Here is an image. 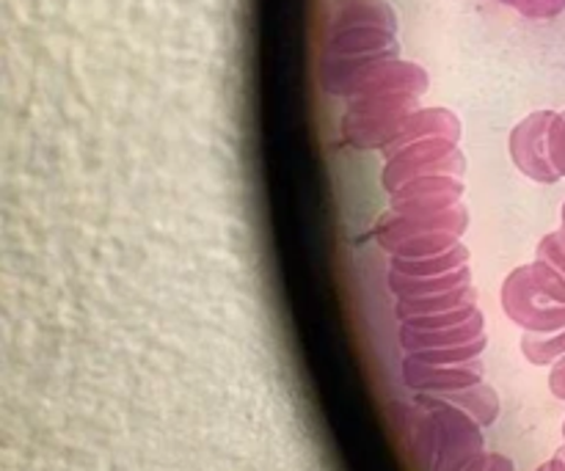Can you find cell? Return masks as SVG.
<instances>
[{
	"instance_id": "obj_1",
	"label": "cell",
	"mask_w": 565,
	"mask_h": 471,
	"mask_svg": "<svg viewBox=\"0 0 565 471\" xmlns=\"http://www.w3.org/2000/svg\"><path fill=\"white\" fill-rule=\"evenodd\" d=\"M423 94L417 92H392L375 94V97H359L345 103L340 132L348 147L362 149V152H381L390 141L392 132L403 127V121L414 114Z\"/></svg>"
},
{
	"instance_id": "obj_2",
	"label": "cell",
	"mask_w": 565,
	"mask_h": 471,
	"mask_svg": "<svg viewBox=\"0 0 565 471\" xmlns=\"http://www.w3.org/2000/svg\"><path fill=\"white\" fill-rule=\"evenodd\" d=\"M423 174H467V154L461 152L456 141L445 136L423 138L397 152L386 154L384 169H381V188L386 193H395L403 182Z\"/></svg>"
},
{
	"instance_id": "obj_3",
	"label": "cell",
	"mask_w": 565,
	"mask_h": 471,
	"mask_svg": "<svg viewBox=\"0 0 565 471\" xmlns=\"http://www.w3.org/2000/svg\"><path fill=\"white\" fill-rule=\"evenodd\" d=\"M500 307L505 318L524 334H555L565 329V307L550 303L530 279V265L513 268L500 287Z\"/></svg>"
},
{
	"instance_id": "obj_4",
	"label": "cell",
	"mask_w": 565,
	"mask_h": 471,
	"mask_svg": "<svg viewBox=\"0 0 565 471\" xmlns=\"http://www.w3.org/2000/svg\"><path fill=\"white\" fill-rule=\"evenodd\" d=\"M552 119H555V110H533L508 132V154L513 165L539 185H555L561 180V174L552 169L550 143H546Z\"/></svg>"
},
{
	"instance_id": "obj_5",
	"label": "cell",
	"mask_w": 565,
	"mask_h": 471,
	"mask_svg": "<svg viewBox=\"0 0 565 471\" xmlns=\"http://www.w3.org/2000/svg\"><path fill=\"white\" fill-rule=\"evenodd\" d=\"M469 215L467 202H458L456 207L445 210V213L436 215H397L392 210H386L373 226V237L386 254L395 246H401L403 240L417 235H428V232H456V235H467L469 229Z\"/></svg>"
},
{
	"instance_id": "obj_6",
	"label": "cell",
	"mask_w": 565,
	"mask_h": 471,
	"mask_svg": "<svg viewBox=\"0 0 565 471\" xmlns=\"http://www.w3.org/2000/svg\"><path fill=\"white\" fill-rule=\"evenodd\" d=\"M403 386L412 392H428V395H441V392H458L467 386H478L486 381L483 358H475L467 364H452V367H439V364H425L417 356L406 353L401 362Z\"/></svg>"
},
{
	"instance_id": "obj_7",
	"label": "cell",
	"mask_w": 565,
	"mask_h": 471,
	"mask_svg": "<svg viewBox=\"0 0 565 471\" xmlns=\"http://www.w3.org/2000/svg\"><path fill=\"white\" fill-rule=\"evenodd\" d=\"M351 28H386V31L397 33L401 20L386 0H331L326 9L323 36L351 31Z\"/></svg>"
},
{
	"instance_id": "obj_8",
	"label": "cell",
	"mask_w": 565,
	"mask_h": 471,
	"mask_svg": "<svg viewBox=\"0 0 565 471\" xmlns=\"http://www.w3.org/2000/svg\"><path fill=\"white\" fill-rule=\"evenodd\" d=\"M434 136H445L450 141L461 143L463 138V125L461 119L456 116V110L441 108V105H434V108H417L397 132H392L390 141L384 143L381 154H392L397 149L408 147L414 141H423V138H434Z\"/></svg>"
},
{
	"instance_id": "obj_9",
	"label": "cell",
	"mask_w": 565,
	"mask_h": 471,
	"mask_svg": "<svg viewBox=\"0 0 565 471\" xmlns=\"http://www.w3.org/2000/svg\"><path fill=\"white\" fill-rule=\"evenodd\" d=\"M483 334H486V318L483 312H478L475 318H469L467 323L452 325V329H441V331H417L401 323V329H397V345L403 347V353L436 351V347L467 345V342L478 340V336Z\"/></svg>"
},
{
	"instance_id": "obj_10",
	"label": "cell",
	"mask_w": 565,
	"mask_h": 471,
	"mask_svg": "<svg viewBox=\"0 0 565 471\" xmlns=\"http://www.w3.org/2000/svg\"><path fill=\"white\" fill-rule=\"evenodd\" d=\"M373 53H401L397 33L386 28H351V31L323 36L320 55H373Z\"/></svg>"
},
{
	"instance_id": "obj_11",
	"label": "cell",
	"mask_w": 565,
	"mask_h": 471,
	"mask_svg": "<svg viewBox=\"0 0 565 471\" xmlns=\"http://www.w3.org/2000/svg\"><path fill=\"white\" fill-rule=\"evenodd\" d=\"M467 285H472V268H469V265L450 270V274L445 276H403L397 274V270H390V274H386V287H390V292L395 296V301L436 296V292H447Z\"/></svg>"
},
{
	"instance_id": "obj_12",
	"label": "cell",
	"mask_w": 565,
	"mask_h": 471,
	"mask_svg": "<svg viewBox=\"0 0 565 471\" xmlns=\"http://www.w3.org/2000/svg\"><path fill=\"white\" fill-rule=\"evenodd\" d=\"M439 397L441 403H450V406L463 408L467 414H472L483 428H491L497 425L502 414V400L497 395V389L491 384H478V386H467V389H458V392H441Z\"/></svg>"
},
{
	"instance_id": "obj_13",
	"label": "cell",
	"mask_w": 565,
	"mask_h": 471,
	"mask_svg": "<svg viewBox=\"0 0 565 471\" xmlns=\"http://www.w3.org/2000/svg\"><path fill=\"white\" fill-rule=\"evenodd\" d=\"M467 303H478V290L475 285L467 287H456V290L447 292H436V296H423V298H406V301H395V318L408 320L417 318V314H439V312H450V309H461Z\"/></svg>"
},
{
	"instance_id": "obj_14",
	"label": "cell",
	"mask_w": 565,
	"mask_h": 471,
	"mask_svg": "<svg viewBox=\"0 0 565 471\" xmlns=\"http://www.w3.org/2000/svg\"><path fill=\"white\" fill-rule=\"evenodd\" d=\"M469 265V248L467 243L450 248L445 254H434V257H419V259H403L390 257V270H397L403 276H445L450 270L463 268Z\"/></svg>"
},
{
	"instance_id": "obj_15",
	"label": "cell",
	"mask_w": 565,
	"mask_h": 471,
	"mask_svg": "<svg viewBox=\"0 0 565 471\" xmlns=\"http://www.w3.org/2000/svg\"><path fill=\"white\" fill-rule=\"evenodd\" d=\"M463 237L456 232H428V235H417L403 240L401 246H395L390 251V257H403V259H419V257H434V254H445L450 248L461 246Z\"/></svg>"
},
{
	"instance_id": "obj_16",
	"label": "cell",
	"mask_w": 565,
	"mask_h": 471,
	"mask_svg": "<svg viewBox=\"0 0 565 471\" xmlns=\"http://www.w3.org/2000/svg\"><path fill=\"white\" fill-rule=\"evenodd\" d=\"M467 191H439V193H419L408 199H390V210L397 215H436L456 207L463 202Z\"/></svg>"
},
{
	"instance_id": "obj_17",
	"label": "cell",
	"mask_w": 565,
	"mask_h": 471,
	"mask_svg": "<svg viewBox=\"0 0 565 471\" xmlns=\"http://www.w3.org/2000/svg\"><path fill=\"white\" fill-rule=\"evenodd\" d=\"M519 347L533 367H552L557 358L565 356V329L555 334H524Z\"/></svg>"
},
{
	"instance_id": "obj_18",
	"label": "cell",
	"mask_w": 565,
	"mask_h": 471,
	"mask_svg": "<svg viewBox=\"0 0 565 471\" xmlns=\"http://www.w3.org/2000/svg\"><path fill=\"white\" fill-rule=\"evenodd\" d=\"M486 347H489V334L478 336V340L467 342V345L456 347H436V351H417L412 356H417L425 364H439V367H452V364H467L475 358H483Z\"/></svg>"
},
{
	"instance_id": "obj_19",
	"label": "cell",
	"mask_w": 565,
	"mask_h": 471,
	"mask_svg": "<svg viewBox=\"0 0 565 471\" xmlns=\"http://www.w3.org/2000/svg\"><path fill=\"white\" fill-rule=\"evenodd\" d=\"M530 279H533L535 290L546 298L550 303H557V307H565V276L561 268L550 263L544 257H535L530 263Z\"/></svg>"
},
{
	"instance_id": "obj_20",
	"label": "cell",
	"mask_w": 565,
	"mask_h": 471,
	"mask_svg": "<svg viewBox=\"0 0 565 471\" xmlns=\"http://www.w3.org/2000/svg\"><path fill=\"white\" fill-rule=\"evenodd\" d=\"M439 191H467V182H463V176H452V174H423L403 182L395 193H390V199H408V196H419V193H439Z\"/></svg>"
},
{
	"instance_id": "obj_21",
	"label": "cell",
	"mask_w": 565,
	"mask_h": 471,
	"mask_svg": "<svg viewBox=\"0 0 565 471\" xmlns=\"http://www.w3.org/2000/svg\"><path fill=\"white\" fill-rule=\"evenodd\" d=\"M480 312L478 303H467L461 309H450V312H439V314H417V318L403 320V325L417 331H441V329H452V325L467 323L469 318Z\"/></svg>"
},
{
	"instance_id": "obj_22",
	"label": "cell",
	"mask_w": 565,
	"mask_h": 471,
	"mask_svg": "<svg viewBox=\"0 0 565 471\" xmlns=\"http://www.w3.org/2000/svg\"><path fill=\"white\" fill-rule=\"evenodd\" d=\"M497 3L519 11L527 20H552L565 11V0H497Z\"/></svg>"
},
{
	"instance_id": "obj_23",
	"label": "cell",
	"mask_w": 565,
	"mask_h": 471,
	"mask_svg": "<svg viewBox=\"0 0 565 471\" xmlns=\"http://www.w3.org/2000/svg\"><path fill=\"white\" fill-rule=\"evenodd\" d=\"M550 160H552V169L561 174V180H565V110L557 114L555 110V119L550 125Z\"/></svg>"
},
{
	"instance_id": "obj_24",
	"label": "cell",
	"mask_w": 565,
	"mask_h": 471,
	"mask_svg": "<svg viewBox=\"0 0 565 471\" xmlns=\"http://www.w3.org/2000/svg\"><path fill=\"white\" fill-rule=\"evenodd\" d=\"M535 257L550 259V263L555 265V268H561L563 276H565V248H563V243H561V235H557V229L550 232V235L541 237L539 251H535Z\"/></svg>"
},
{
	"instance_id": "obj_25",
	"label": "cell",
	"mask_w": 565,
	"mask_h": 471,
	"mask_svg": "<svg viewBox=\"0 0 565 471\" xmlns=\"http://www.w3.org/2000/svg\"><path fill=\"white\" fill-rule=\"evenodd\" d=\"M550 392L552 397L565 403V356L557 358L555 364L550 367Z\"/></svg>"
},
{
	"instance_id": "obj_26",
	"label": "cell",
	"mask_w": 565,
	"mask_h": 471,
	"mask_svg": "<svg viewBox=\"0 0 565 471\" xmlns=\"http://www.w3.org/2000/svg\"><path fill=\"white\" fill-rule=\"evenodd\" d=\"M491 463H494V452H489V450H486L483 456H480V458H475V461L469 463V467L463 469V471H489V469H491Z\"/></svg>"
},
{
	"instance_id": "obj_27",
	"label": "cell",
	"mask_w": 565,
	"mask_h": 471,
	"mask_svg": "<svg viewBox=\"0 0 565 471\" xmlns=\"http://www.w3.org/2000/svg\"><path fill=\"white\" fill-rule=\"evenodd\" d=\"M489 471H516V463L508 456H502V452H494V463H491Z\"/></svg>"
},
{
	"instance_id": "obj_28",
	"label": "cell",
	"mask_w": 565,
	"mask_h": 471,
	"mask_svg": "<svg viewBox=\"0 0 565 471\" xmlns=\"http://www.w3.org/2000/svg\"><path fill=\"white\" fill-rule=\"evenodd\" d=\"M546 467H550V471H565V447H561V450L546 461Z\"/></svg>"
},
{
	"instance_id": "obj_29",
	"label": "cell",
	"mask_w": 565,
	"mask_h": 471,
	"mask_svg": "<svg viewBox=\"0 0 565 471\" xmlns=\"http://www.w3.org/2000/svg\"><path fill=\"white\" fill-rule=\"evenodd\" d=\"M561 232L565 235V202H563V210H561Z\"/></svg>"
},
{
	"instance_id": "obj_30",
	"label": "cell",
	"mask_w": 565,
	"mask_h": 471,
	"mask_svg": "<svg viewBox=\"0 0 565 471\" xmlns=\"http://www.w3.org/2000/svg\"><path fill=\"white\" fill-rule=\"evenodd\" d=\"M535 471H550V467H546V463H541V467L535 469Z\"/></svg>"
},
{
	"instance_id": "obj_31",
	"label": "cell",
	"mask_w": 565,
	"mask_h": 471,
	"mask_svg": "<svg viewBox=\"0 0 565 471\" xmlns=\"http://www.w3.org/2000/svg\"><path fill=\"white\" fill-rule=\"evenodd\" d=\"M563 447H565V422H563Z\"/></svg>"
}]
</instances>
